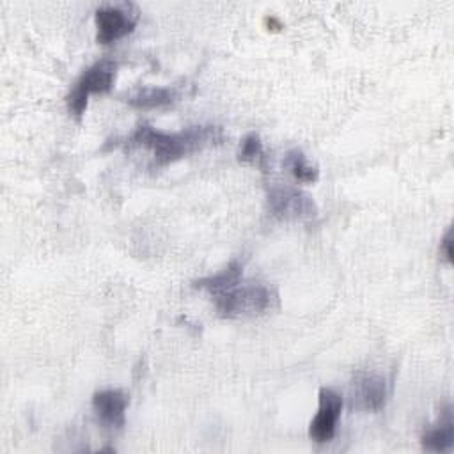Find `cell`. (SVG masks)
<instances>
[{
  "label": "cell",
  "instance_id": "cell-8",
  "mask_svg": "<svg viewBox=\"0 0 454 454\" xmlns=\"http://www.w3.org/2000/svg\"><path fill=\"white\" fill-rule=\"evenodd\" d=\"M129 395L121 388H103L92 394V410L99 422L110 429H121L126 424Z\"/></svg>",
  "mask_w": 454,
  "mask_h": 454
},
{
  "label": "cell",
  "instance_id": "cell-1",
  "mask_svg": "<svg viewBox=\"0 0 454 454\" xmlns=\"http://www.w3.org/2000/svg\"><path fill=\"white\" fill-rule=\"evenodd\" d=\"M225 140V131L218 124H192L179 131H163L149 122H140L124 138V145L144 147L151 151V167H165L188 154L202 151L209 145H218Z\"/></svg>",
  "mask_w": 454,
  "mask_h": 454
},
{
  "label": "cell",
  "instance_id": "cell-7",
  "mask_svg": "<svg viewBox=\"0 0 454 454\" xmlns=\"http://www.w3.org/2000/svg\"><path fill=\"white\" fill-rule=\"evenodd\" d=\"M317 411L309 424V436L316 443H326L333 438L337 422L344 406V399L330 387H321L317 394Z\"/></svg>",
  "mask_w": 454,
  "mask_h": 454
},
{
  "label": "cell",
  "instance_id": "cell-4",
  "mask_svg": "<svg viewBox=\"0 0 454 454\" xmlns=\"http://www.w3.org/2000/svg\"><path fill=\"white\" fill-rule=\"evenodd\" d=\"M266 204L271 216L284 222H307L319 213L312 195L291 184H270L266 190Z\"/></svg>",
  "mask_w": 454,
  "mask_h": 454
},
{
  "label": "cell",
  "instance_id": "cell-5",
  "mask_svg": "<svg viewBox=\"0 0 454 454\" xmlns=\"http://www.w3.org/2000/svg\"><path fill=\"white\" fill-rule=\"evenodd\" d=\"M140 11L133 2L105 4L94 11L96 21V41L101 44L115 43L117 39L129 34L138 23Z\"/></svg>",
  "mask_w": 454,
  "mask_h": 454
},
{
  "label": "cell",
  "instance_id": "cell-10",
  "mask_svg": "<svg viewBox=\"0 0 454 454\" xmlns=\"http://www.w3.org/2000/svg\"><path fill=\"white\" fill-rule=\"evenodd\" d=\"M422 447L429 452H449L454 445V417H452V406L447 404L442 413L440 420L427 427L420 438Z\"/></svg>",
  "mask_w": 454,
  "mask_h": 454
},
{
  "label": "cell",
  "instance_id": "cell-2",
  "mask_svg": "<svg viewBox=\"0 0 454 454\" xmlns=\"http://www.w3.org/2000/svg\"><path fill=\"white\" fill-rule=\"evenodd\" d=\"M211 296L218 316L227 319L261 316L280 305V294L275 286L243 278Z\"/></svg>",
  "mask_w": 454,
  "mask_h": 454
},
{
  "label": "cell",
  "instance_id": "cell-14",
  "mask_svg": "<svg viewBox=\"0 0 454 454\" xmlns=\"http://www.w3.org/2000/svg\"><path fill=\"white\" fill-rule=\"evenodd\" d=\"M440 254L445 262H452V227H447L440 239Z\"/></svg>",
  "mask_w": 454,
  "mask_h": 454
},
{
  "label": "cell",
  "instance_id": "cell-12",
  "mask_svg": "<svg viewBox=\"0 0 454 454\" xmlns=\"http://www.w3.org/2000/svg\"><path fill=\"white\" fill-rule=\"evenodd\" d=\"M284 167L301 183H316L319 177L317 165L312 163L298 147H293L284 154Z\"/></svg>",
  "mask_w": 454,
  "mask_h": 454
},
{
  "label": "cell",
  "instance_id": "cell-3",
  "mask_svg": "<svg viewBox=\"0 0 454 454\" xmlns=\"http://www.w3.org/2000/svg\"><path fill=\"white\" fill-rule=\"evenodd\" d=\"M119 62L112 57H103L90 64L73 83L66 96V105L69 114L80 121L85 114L87 101L90 94H105L112 89Z\"/></svg>",
  "mask_w": 454,
  "mask_h": 454
},
{
  "label": "cell",
  "instance_id": "cell-11",
  "mask_svg": "<svg viewBox=\"0 0 454 454\" xmlns=\"http://www.w3.org/2000/svg\"><path fill=\"white\" fill-rule=\"evenodd\" d=\"M243 278V262L239 259H232L225 268H222L218 273L215 275H207V277H200L197 280L192 282V286L195 289H204L211 294L227 289L231 286H234L236 282H239Z\"/></svg>",
  "mask_w": 454,
  "mask_h": 454
},
{
  "label": "cell",
  "instance_id": "cell-13",
  "mask_svg": "<svg viewBox=\"0 0 454 454\" xmlns=\"http://www.w3.org/2000/svg\"><path fill=\"white\" fill-rule=\"evenodd\" d=\"M238 160L243 163H254V165H264L266 153L261 137L255 131L247 133L238 147Z\"/></svg>",
  "mask_w": 454,
  "mask_h": 454
},
{
  "label": "cell",
  "instance_id": "cell-6",
  "mask_svg": "<svg viewBox=\"0 0 454 454\" xmlns=\"http://www.w3.org/2000/svg\"><path fill=\"white\" fill-rule=\"evenodd\" d=\"M390 395V381L383 374L360 372L349 387V406L362 411H381Z\"/></svg>",
  "mask_w": 454,
  "mask_h": 454
},
{
  "label": "cell",
  "instance_id": "cell-9",
  "mask_svg": "<svg viewBox=\"0 0 454 454\" xmlns=\"http://www.w3.org/2000/svg\"><path fill=\"white\" fill-rule=\"evenodd\" d=\"M179 98H181V89L177 85H167V87L140 85L126 94V103L140 110H149V108H161V106L174 105Z\"/></svg>",
  "mask_w": 454,
  "mask_h": 454
}]
</instances>
